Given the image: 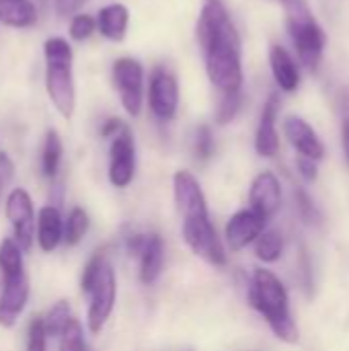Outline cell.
Masks as SVG:
<instances>
[{"instance_id":"obj_1","label":"cell","mask_w":349,"mask_h":351,"mask_svg":"<svg viewBox=\"0 0 349 351\" xmlns=\"http://www.w3.org/2000/svg\"><path fill=\"white\" fill-rule=\"evenodd\" d=\"M195 39L206 58L210 82L222 93H239L243 86L241 37L222 0H204Z\"/></svg>"},{"instance_id":"obj_2","label":"cell","mask_w":349,"mask_h":351,"mask_svg":"<svg viewBox=\"0 0 349 351\" xmlns=\"http://www.w3.org/2000/svg\"><path fill=\"white\" fill-rule=\"evenodd\" d=\"M249 304L263 317L274 335L284 343H298L300 331L290 313L288 292L282 280L269 269H255L249 282Z\"/></svg>"},{"instance_id":"obj_3","label":"cell","mask_w":349,"mask_h":351,"mask_svg":"<svg viewBox=\"0 0 349 351\" xmlns=\"http://www.w3.org/2000/svg\"><path fill=\"white\" fill-rule=\"evenodd\" d=\"M43 58H45V90L56 107V111L70 119L76 109V84H74V51L68 39L64 37H49L43 43Z\"/></svg>"},{"instance_id":"obj_4","label":"cell","mask_w":349,"mask_h":351,"mask_svg":"<svg viewBox=\"0 0 349 351\" xmlns=\"http://www.w3.org/2000/svg\"><path fill=\"white\" fill-rule=\"evenodd\" d=\"M286 10V25L294 47L298 51L300 62L309 70H317L323 49H325V33L317 19L313 16L306 0H280Z\"/></svg>"},{"instance_id":"obj_5","label":"cell","mask_w":349,"mask_h":351,"mask_svg":"<svg viewBox=\"0 0 349 351\" xmlns=\"http://www.w3.org/2000/svg\"><path fill=\"white\" fill-rule=\"evenodd\" d=\"M88 313H86V327L93 335H99L107 321L113 315L115 300H117V280H115V269L111 261L107 259L105 265L101 267L91 292H88Z\"/></svg>"},{"instance_id":"obj_6","label":"cell","mask_w":349,"mask_h":351,"mask_svg":"<svg viewBox=\"0 0 349 351\" xmlns=\"http://www.w3.org/2000/svg\"><path fill=\"white\" fill-rule=\"evenodd\" d=\"M181 237L185 245L191 249L193 255L210 263L212 267H224L226 265V251L224 243L218 237L216 226L212 224L210 216L200 220H185L181 222Z\"/></svg>"},{"instance_id":"obj_7","label":"cell","mask_w":349,"mask_h":351,"mask_svg":"<svg viewBox=\"0 0 349 351\" xmlns=\"http://www.w3.org/2000/svg\"><path fill=\"white\" fill-rule=\"evenodd\" d=\"M111 80L125 113L138 117L144 107V66L134 58H119L111 66Z\"/></svg>"},{"instance_id":"obj_8","label":"cell","mask_w":349,"mask_h":351,"mask_svg":"<svg viewBox=\"0 0 349 351\" xmlns=\"http://www.w3.org/2000/svg\"><path fill=\"white\" fill-rule=\"evenodd\" d=\"M109 183L117 189H125L132 185L136 177V142L130 125H123L113 138L109 146Z\"/></svg>"},{"instance_id":"obj_9","label":"cell","mask_w":349,"mask_h":351,"mask_svg":"<svg viewBox=\"0 0 349 351\" xmlns=\"http://www.w3.org/2000/svg\"><path fill=\"white\" fill-rule=\"evenodd\" d=\"M4 214L12 226L14 243L23 251H29L35 241V208H33V199L29 191L23 187H14L6 195Z\"/></svg>"},{"instance_id":"obj_10","label":"cell","mask_w":349,"mask_h":351,"mask_svg":"<svg viewBox=\"0 0 349 351\" xmlns=\"http://www.w3.org/2000/svg\"><path fill=\"white\" fill-rule=\"evenodd\" d=\"M148 107L152 115L160 121H171L179 109V82L177 76L165 68L156 66L148 82Z\"/></svg>"},{"instance_id":"obj_11","label":"cell","mask_w":349,"mask_h":351,"mask_svg":"<svg viewBox=\"0 0 349 351\" xmlns=\"http://www.w3.org/2000/svg\"><path fill=\"white\" fill-rule=\"evenodd\" d=\"M173 197H175V208L181 216V222L185 220H200L208 218V202L204 195V189L195 175L191 171H177L173 177Z\"/></svg>"},{"instance_id":"obj_12","label":"cell","mask_w":349,"mask_h":351,"mask_svg":"<svg viewBox=\"0 0 349 351\" xmlns=\"http://www.w3.org/2000/svg\"><path fill=\"white\" fill-rule=\"evenodd\" d=\"M29 280L27 274H19L12 278H2L0 290V327L10 329L16 325L19 317L27 308L29 302Z\"/></svg>"},{"instance_id":"obj_13","label":"cell","mask_w":349,"mask_h":351,"mask_svg":"<svg viewBox=\"0 0 349 351\" xmlns=\"http://www.w3.org/2000/svg\"><path fill=\"white\" fill-rule=\"evenodd\" d=\"M265 222L267 220L261 218L251 208L239 210L237 214H232L224 228V239H226L228 249L232 253H239V251L247 249L249 245H253L257 241V237L265 230Z\"/></svg>"},{"instance_id":"obj_14","label":"cell","mask_w":349,"mask_h":351,"mask_svg":"<svg viewBox=\"0 0 349 351\" xmlns=\"http://www.w3.org/2000/svg\"><path fill=\"white\" fill-rule=\"evenodd\" d=\"M282 206V183L272 171L259 173L249 189V208L269 220Z\"/></svg>"},{"instance_id":"obj_15","label":"cell","mask_w":349,"mask_h":351,"mask_svg":"<svg viewBox=\"0 0 349 351\" xmlns=\"http://www.w3.org/2000/svg\"><path fill=\"white\" fill-rule=\"evenodd\" d=\"M278 111H280V97L274 93V95H269V99L263 105V113H261L259 128L255 134V150L263 158H272L280 150V138H278V130H276Z\"/></svg>"},{"instance_id":"obj_16","label":"cell","mask_w":349,"mask_h":351,"mask_svg":"<svg viewBox=\"0 0 349 351\" xmlns=\"http://www.w3.org/2000/svg\"><path fill=\"white\" fill-rule=\"evenodd\" d=\"M284 132H286L288 142L296 148V152L300 156H306V158H313V160H321L325 156L323 142L319 140L315 130L302 117H296V115L286 117Z\"/></svg>"},{"instance_id":"obj_17","label":"cell","mask_w":349,"mask_h":351,"mask_svg":"<svg viewBox=\"0 0 349 351\" xmlns=\"http://www.w3.org/2000/svg\"><path fill=\"white\" fill-rule=\"evenodd\" d=\"M35 241L43 253H53L64 241V218L58 206H43L35 218Z\"/></svg>"},{"instance_id":"obj_18","label":"cell","mask_w":349,"mask_h":351,"mask_svg":"<svg viewBox=\"0 0 349 351\" xmlns=\"http://www.w3.org/2000/svg\"><path fill=\"white\" fill-rule=\"evenodd\" d=\"M138 278L144 286H152L165 269V241L160 234H146V243L138 255Z\"/></svg>"},{"instance_id":"obj_19","label":"cell","mask_w":349,"mask_h":351,"mask_svg":"<svg viewBox=\"0 0 349 351\" xmlns=\"http://www.w3.org/2000/svg\"><path fill=\"white\" fill-rule=\"evenodd\" d=\"M97 31L109 41H123L130 25V10L121 2H111L103 6L97 14Z\"/></svg>"},{"instance_id":"obj_20","label":"cell","mask_w":349,"mask_h":351,"mask_svg":"<svg viewBox=\"0 0 349 351\" xmlns=\"http://www.w3.org/2000/svg\"><path fill=\"white\" fill-rule=\"evenodd\" d=\"M269 66H272L276 82H278V86L282 90L292 93V90L298 88V82H300L298 68H296L294 60L290 58V53L282 45H272L269 47Z\"/></svg>"},{"instance_id":"obj_21","label":"cell","mask_w":349,"mask_h":351,"mask_svg":"<svg viewBox=\"0 0 349 351\" xmlns=\"http://www.w3.org/2000/svg\"><path fill=\"white\" fill-rule=\"evenodd\" d=\"M0 23L12 29H29L37 23V6L31 0H0Z\"/></svg>"},{"instance_id":"obj_22","label":"cell","mask_w":349,"mask_h":351,"mask_svg":"<svg viewBox=\"0 0 349 351\" xmlns=\"http://www.w3.org/2000/svg\"><path fill=\"white\" fill-rule=\"evenodd\" d=\"M62 154H64V146H62L60 134L56 130H47L45 140H43V150H41V173L47 179H53L58 175Z\"/></svg>"},{"instance_id":"obj_23","label":"cell","mask_w":349,"mask_h":351,"mask_svg":"<svg viewBox=\"0 0 349 351\" xmlns=\"http://www.w3.org/2000/svg\"><path fill=\"white\" fill-rule=\"evenodd\" d=\"M91 228V218L86 214L84 208L76 206L68 212V216L64 218V245L68 247H76L88 232Z\"/></svg>"},{"instance_id":"obj_24","label":"cell","mask_w":349,"mask_h":351,"mask_svg":"<svg viewBox=\"0 0 349 351\" xmlns=\"http://www.w3.org/2000/svg\"><path fill=\"white\" fill-rule=\"evenodd\" d=\"M25 271L23 263V249L14 243L12 237H6L0 241V276L12 278Z\"/></svg>"},{"instance_id":"obj_25","label":"cell","mask_w":349,"mask_h":351,"mask_svg":"<svg viewBox=\"0 0 349 351\" xmlns=\"http://www.w3.org/2000/svg\"><path fill=\"white\" fill-rule=\"evenodd\" d=\"M255 245V257L263 263H276L284 253V237L278 230H263Z\"/></svg>"},{"instance_id":"obj_26","label":"cell","mask_w":349,"mask_h":351,"mask_svg":"<svg viewBox=\"0 0 349 351\" xmlns=\"http://www.w3.org/2000/svg\"><path fill=\"white\" fill-rule=\"evenodd\" d=\"M43 319V327L47 337H60L64 333V329L68 327V323L72 321V313H70V302L68 300H58Z\"/></svg>"},{"instance_id":"obj_27","label":"cell","mask_w":349,"mask_h":351,"mask_svg":"<svg viewBox=\"0 0 349 351\" xmlns=\"http://www.w3.org/2000/svg\"><path fill=\"white\" fill-rule=\"evenodd\" d=\"M58 351H91L84 339V329L80 325V321L72 319L68 323V327L64 329V333L60 335V350Z\"/></svg>"},{"instance_id":"obj_28","label":"cell","mask_w":349,"mask_h":351,"mask_svg":"<svg viewBox=\"0 0 349 351\" xmlns=\"http://www.w3.org/2000/svg\"><path fill=\"white\" fill-rule=\"evenodd\" d=\"M241 103H243V93H228V95H222L220 103H218V111H216V123L220 125H226L230 123L239 109H241Z\"/></svg>"},{"instance_id":"obj_29","label":"cell","mask_w":349,"mask_h":351,"mask_svg":"<svg viewBox=\"0 0 349 351\" xmlns=\"http://www.w3.org/2000/svg\"><path fill=\"white\" fill-rule=\"evenodd\" d=\"M47 339L43 319L39 315L33 317L27 327V351H47Z\"/></svg>"},{"instance_id":"obj_30","label":"cell","mask_w":349,"mask_h":351,"mask_svg":"<svg viewBox=\"0 0 349 351\" xmlns=\"http://www.w3.org/2000/svg\"><path fill=\"white\" fill-rule=\"evenodd\" d=\"M97 31V21L95 16L86 14V12H76L70 21V37L74 41H84L88 39L93 33Z\"/></svg>"},{"instance_id":"obj_31","label":"cell","mask_w":349,"mask_h":351,"mask_svg":"<svg viewBox=\"0 0 349 351\" xmlns=\"http://www.w3.org/2000/svg\"><path fill=\"white\" fill-rule=\"evenodd\" d=\"M294 195H296V204H298V212H300L302 220L311 226L321 224V212H319L317 204L311 199V195L304 189H296Z\"/></svg>"},{"instance_id":"obj_32","label":"cell","mask_w":349,"mask_h":351,"mask_svg":"<svg viewBox=\"0 0 349 351\" xmlns=\"http://www.w3.org/2000/svg\"><path fill=\"white\" fill-rule=\"evenodd\" d=\"M214 154V134L208 125H200L195 132V156L197 160L206 162Z\"/></svg>"},{"instance_id":"obj_33","label":"cell","mask_w":349,"mask_h":351,"mask_svg":"<svg viewBox=\"0 0 349 351\" xmlns=\"http://www.w3.org/2000/svg\"><path fill=\"white\" fill-rule=\"evenodd\" d=\"M88 0H56V12L58 16H72L76 14Z\"/></svg>"},{"instance_id":"obj_34","label":"cell","mask_w":349,"mask_h":351,"mask_svg":"<svg viewBox=\"0 0 349 351\" xmlns=\"http://www.w3.org/2000/svg\"><path fill=\"white\" fill-rule=\"evenodd\" d=\"M296 165H298V171L302 175V179H306L309 183H313L317 179V160L313 158H306V156H300L296 158Z\"/></svg>"},{"instance_id":"obj_35","label":"cell","mask_w":349,"mask_h":351,"mask_svg":"<svg viewBox=\"0 0 349 351\" xmlns=\"http://www.w3.org/2000/svg\"><path fill=\"white\" fill-rule=\"evenodd\" d=\"M12 173H14L12 160L8 158L6 152H0V187L6 185V183L12 179Z\"/></svg>"},{"instance_id":"obj_36","label":"cell","mask_w":349,"mask_h":351,"mask_svg":"<svg viewBox=\"0 0 349 351\" xmlns=\"http://www.w3.org/2000/svg\"><path fill=\"white\" fill-rule=\"evenodd\" d=\"M125 123L119 119V117H109L103 125H101V136L103 138H113Z\"/></svg>"},{"instance_id":"obj_37","label":"cell","mask_w":349,"mask_h":351,"mask_svg":"<svg viewBox=\"0 0 349 351\" xmlns=\"http://www.w3.org/2000/svg\"><path fill=\"white\" fill-rule=\"evenodd\" d=\"M341 136H344V152H346V160H348V165H349V115L344 117Z\"/></svg>"}]
</instances>
